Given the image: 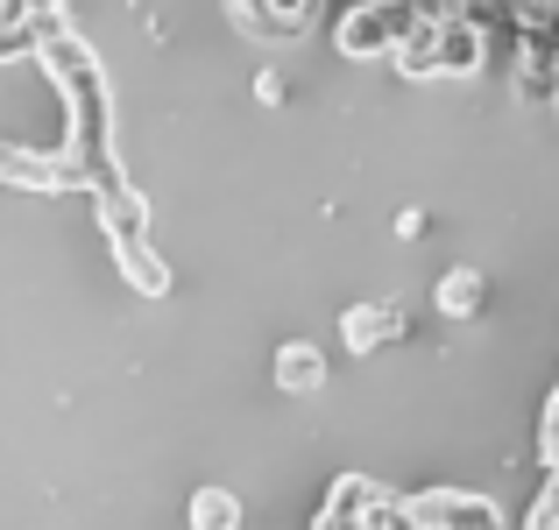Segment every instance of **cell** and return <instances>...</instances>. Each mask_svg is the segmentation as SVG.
I'll list each match as a JSON object with an SVG mask.
<instances>
[{"instance_id":"2","label":"cell","mask_w":559,"mask_h":530,"mask_svg":"<svg viewBox=\"0 0 559 530\" xmlns=\"http://www.w3.org/2000/svg\"><path fill=\"white\" fill-rule=\"evenodd\" d=\"M432 530H496V509L489 503H467V495H425V503H411Z\"/></svg>"},{"instance_id":"4","label":"cell","mask_w":559,"mask_h":530,"mask_svg":"<svg viewBox=\"0 0 559 530\" xmlns=\"http://www.w3.org/2000/svg\"><path fill=\"white\" fill-rule=\"evenodd\" d=\"M276 375H284L290 389H312V382L326 375V361H319L312 347H290V353H284V368H276Z\"/></svg>"},{"instance_id":"6","label":"cell","mask_w":559,"mask_h":530,"mask_svg":"<svg viewBox=\"0 0 559 530\" xmlns=\"http://www.w3.org/2000/svg\"><path fill=\"white\" fill-rule=\"evenodd\" d=\"M390 333H396L390 312H361V318H355V347H376V340H390Z\"/></svg>"},{"instance_id":"5","label":"cell","mask_w":559,"mask_h":530,"mask_svg":"<svg viewBox=\"0 0 559 530\" xmlns=\"http://www.w3.org/2000/svg\"><path fill=\"white\" fill-rule=\"evenodd\" d=\"M475 298H481V276H475V269L447 276V290H439V304H447L453 318H467V312H475Z\"/></svg>"},{"instance_id":"1","label":"cell","mask_w":559,"mask_h":530,"mask_svg":"<svg viewBox=\"0 0 559 530\" xmlns=\"http://www.w3.org/2000/svg\"><path fill=\"white\" fill-rule=\"evenodd\" d=\"M418 22H425L418 0H361L355 22L341 28V43H347V57H376V50H396Z\"/></svg>"},{"instance_id":"3","label":"cell","mask_w":559,"mask_h":530,"mask_svg":"<svg viewBox=\"0 0 559 530\" xmlns=\"http://www.w3.org/2000/svg\"><path fill=\"white\" fill-rule=\"evenodd\" d=\"M234 517H241V509H234L227 489H205L199 503H191V530H234Z\"/></svg>"}]
</instances>
